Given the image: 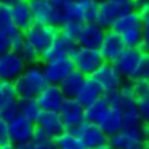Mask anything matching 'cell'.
I'll return each instance as SVG.
<instances>
[{
	"label": "cell",
	"mask_w": 149,
	"mask_h": 149,
	"mask_svg": "<svg viewBox=\"0 0 149 149\" xmlns=\"http://www.w3.org/2000/svg\"><path fill=\"white\" fill-rule=\"evenodd\" d=\"M113 65L124 81L149 78V55L137 48H125Z\"/></svg>",
	"instance_id": "obj_1"
},
{
	"label": "cell",
	"mask_w": 149,
	"mask_h": 149,
	"mask_svg": "<svg viewBox=\"0 0 149 149\" xmlns=\"http://www.w3.org/2000/svg\"><path fill=\"white\" fill-rule=\"evenodd\" d=\"M18 99H36L48 84L41 64L26 65L24 71L15 82Z\"/></svg>",
	"instance_id": "obj_2"
},
{
	"label": "cell",
	"mask_w": 149,
	"mask_h": 149,
	"mask_svg": "<svg viewBox=\"0 0 149 149\" xmlns=\"http://www.w3.org/2000/svg\"><path fill=\"white\" fill-rule=\"evenodd\" d=\"M59 35L58 26L43 25L33 23L28 29L23 31V37L26 43L31 45L40 54L47 49L51 43Z\"/></svg>",
	"instance_id": "obj_3"
},
{
	"label": "cell",
	"mask_w": 149,
	"mask_h": 149,
	"mask_svg": "<svg viewBox=\"0 0 149 149\" xmlns=\"http://www.w3.org/2000/svg\"><path fill=\"white\" fill-rule=\"evenodd\" d=\"M132 10L134 6L130 0H124V1H117V3L104 0V1L99 3V10L95 23L99 26H101L104 30H108L120 16Z\"/></svg>",
	"instance_id": "obj_4"
},
{
	"label": "cell",
	"mask_w": 149,
	"mask_h": 149,
	"mask_svg": "<svg viewBox=\"0 0 149 149\" xmlns=\"http://www.w3.org/2000/svg\"><path fill=\"white\" fill-rule=\"evenodd\" d=\"M74 70L79 71L86 77H90L102 64L105 63L99 49L77 47L71 55Z\"/></svg>",
	"instance_id": "obj_5"
},
{
	"label": "cell",
	"mask_w": 149,
	"mask_h": 149,
	"mask_svg": "<svg viewBox=\"0 0 149 149\" xmlns=\"http://www.w3.org/2000/svg\"><path fill=\"white\" fill-rule=\"evenodd\" d=\"M72 132L79 137L87 149H104L108 147L109 137L102 131L97 124L83 122Z\"/></svg>",
	"instance_id": "obj_6"
},
{
	"label": "cell",
	"mask_w": 149,
	"mask_h": 149,
	"mask_svg": "<svg viewBox=\"0 0 149 149\" xmlns=\"http://www.w3.org/2000/svg\"><path fill=\"white\" fill-rule=\"evenodd\" d=\"M148 130H122L109 137L108 146L113 149H147Z\"/></svg>",
	"instance_id": "obj_7"
},
{
	"label": "cell",
	"mask_w": 149,
	"mask_h": 149,
	"mask_svg": "<svg viewBox=\"0 0 149 149\" xmlns=\"http://www.w3.org/2000/svg\"><path fill=\"white\" fill-rule=\"evenodd\" d=\"M90 77H93V79L101 87L104 94L118 90L124 81L119 74V72L117 71L113 63H107V61L102 64Z\"/></svg>",
	"instance_id": "obj_8"
},
{
	"label": "cell",
	"mask_w": 149,
	"mask_h": 149,
	"mask_svg": "<svg viewBox=\"0 0 149 149\" xmlns=\"http://www.w3.org/2000/svg\"><path fill=\"white\" fill-rule=\"evenodd\" d=\"M8 130V143L13 146H21L23 143L33 141L35 124L17 116L11 122L7 123Z\"/></svg>",
	"instance_id": "obj_9"
},
{
	"label": "cell",
	"mask_w": 149,
	"mask_h": 149,
	"mask_svg": "<svg viewBox=\"0 0 149 149\" xmlns=\"http://www.w3.org/2000/svg\"><path fill=\"white\" fill-rule=\"evenodd\" d=\"M58 113L66 131H73L83 122H86L84 107L76 99H65Z\"/></svg>",
	"instance_id": "obj_10"
},
{
	"label": "cell",
	"mask_w": 149,
	"mask_h": 149,
	"mask_svg": "<svg viewBox=\"0 0 149 149\" xmlns=\"http://www.w3.org/2000/svg\"><path fill=\"white\" fill-rule=\"evenodd\" d=\"M77 47L78 46L76 41L68 39V37L59 34L57 36V39L51 43L49 47L41 53L40 63L43 64V63L60 59V58H71V55L73 54V52L76 51Z\"/></svg>",
	"instance_id": "obj_11"
},
{
	"label": "cell",
	"mask_w": 149,
	"mask_h": 149,
	"mask_svg": "<svg viewBox=\"0 0 149 149\" xmlns=\"http://www.w3.org/2000/svg\"><path fill=\"white\" fill-rule=\"evenodd\" d=\"M41 65L47 83L54 86H58L71 71L74 70L71 58H60L43 63Z\"/></svg>",
	"instance_id": "obj_12"
},
{
	"label": "cell",
	"mask_w": 149,
	"mask_h": 149,
	"mask_svg": "<svg viewBox=\"0 0 149 149\" xmlns=\"http://www.w3.org/2000/svg\"><path fill=\"white\" fill-rule=\"evenodd\" d=\"M25 66L22 58L12 51L0 54V81L15 82L24 71Z\"/></svg>",
	"instance_id": "obj_13"
},
{
	"label": "cell",
	"mask_w": 149,
	"mask_h": 149,
	"mask_svg": "<svg viewBox=\"0 0 149 149\" xmlns=\"http://www.w3.org/2000/svg\"><path fill=\"white\" fill-rule=\"evenodd\" d=\"M35 127L40 129L51 141H54L64 131H66L58 112L48 111H41V113L39 114L35 122Z\"/></svg>",
	"instance_id": "obj_14"
},
{
	"label": "cell",
	"mask_w": 149,
	"mask_h": 149,
	"mask_svg": "<svg viewBox=\"0 0 149 149\" xmlns=\"http://www.w3.org/2000/svg\"><path fill=\"white\" fill-rule=\"evenodd\" d=\"M125 48L126 47L124 45V41L118 33H116L112 29L105 30L104 39H102L101 45L99 47L100 54L102 55L105 61L113 63Z\"/></svg>",
	"instance_id": "obj_15"
},
{
	"label": "cell",
	"mask_w": 149,
	"mask_h": 149,
	"mask_svg": "<svg viewBox=\"0 0 149 149\" xmlns=\"http://www.w3.org/2000/svg\"><path fill=\"white\" fill-rule=\"evenodd\" d=\"M35 100L37 105L40 106L41 111L59 112L65 101V96L63 95V93L58 86L47 84Z\"/></svg>",
	"instance_id": "obj_16"
},
{
	"label": "cell",
	"mask_w": 149,
	"mask_h": 149,
	"mask_svg": "<svg viewBox=\"0 0 149 149\" xmlns=\"http://www.w3.org/2000/svg\"><path fill=\"white\" fill-rule=\"evenodd\" d=\"M104 35H105V30L101 26H99L95 22L84 23V24H82L79 29L76 42L78 47L99 49L101 41L104 39Z\"/></svg>",
	"instance_id": "obj_17"
},
{
	"label": "cell",
	"mask_w": 149,
	"mask_h": 149,
	"mask_svg": "<svg viewBox=\"0 0 149 149\" xmlns=\"http://www.w3.org/2000/svg\"><path fill=\"white\" fill-rule=\"evenodd\" d=\"M33 16V22L36 24L54 25V5L48 0H28ZM55 26V25H54Z\"/></svg>",
	"instance_id": "obj_18"
},
{
	"label": "cell",
	"mask_w": 149,
	"mask_h": 149,
	"mask_svg": "<svg viewBox=\"0 0 149 149\" xmlns=\"http://www.w3.org/2000/svg\"><path fill=\"white\" fill-rule=\"evenodd\" d=\"M10 8H11L12 23L19 31L23 33L34 23L28 0H18L17 3L10 6Z\"/></svg>",
	"instance_id": "obj_19"
},
{
	"label": "cell",
	"mask_w": 149,
	"mask_h": 149,
	"mask_svg": "<svg viewBox=\"0 0 149 149\" xmlns=\"http://www.w3.org/2000/svg\"><path fill=\"white\" fill-rule=\"evenodd\" d=\"M86 78L87 77L83 73H81L79 71H77V70L71 71L58 84V87L61 90L65 99H76Z\"/></svg>",
	"instance_id": "obj_20"
},
{
	"label": "cell",
	"mask_w": 149,
	"mask_h": 149,
	"mask_svg": "<svg viewBox=\"0 0 149 149\" xmlns=\"http://www.w3.org/2000/svg\"><path fill=\"white\" fill-rule=\"evenodd\" d=\"M102 95H104V91H102L101 87L93 79V77H87L76 96V100L83 107H87Z\"/></svg>",
	"instance_id": "obj_21"
},
{
	"label": "cell",
	"mask_w": 149,
	"mask_h": 149,
	"mask_svg": "<svg viewBox=\"0 0 149 149\" xmlns=\"http://www.w3.org/2000/svg\"><path fill=\"white\" fill-rule=\"evenodd\" d=\"M99 126L108 137L114 136L119 131L123 130V117L122 112L118 108H112L109 107L105 117L101 119L99 123Z\"/></svg>",
	"instance_id": "obj_22"
},
{
	"label": "cell",
	"mask_w": 149,
	"mask_h": 149,
	"mask_svg": "<svg viewBox=\"0 0 149 149\" xmlns=\"http://www.w3.org/2000/svg\"><path fill=\"white\" fill-rule=\"evenodd\" d=\"M109 108V105L106 100V97L102 95L96 101H94L89 106L84 107V120L89 123L97 124L101 122V119L105 117L107 111Z\"/></svg>",
	"instance_id": "obj_23"
},
{
	"label": "cell",
	"mask_w": 149,
	"mask_h": 149,
	"mask_svg": "<svg viewBox=\"0 0 149 149\" xmlns=\"http://www.w3.org/2000/svg\"><path fill=\"white\" fill-rule=\"evenodd\" d=\"M142 24V18L141 15H139L138 11L132 10L123 16H120L118 19L113 23L111 29L114 30L116 33H118L119 35L123 34L124 31L131 29V28H135L137 25H141Z\"/></svg>",
	"instance_id": "obj_24"
},
{
	"label": "cell",
	"mask_w": 149,
	"mask_h": 149,
	"mask_svg": "<svg viewBox=\"0 0 149 149\" xmlns=\"http://www.w3.org/2000/svg\"><path fill=\"white\" fill-rule=\"evenodd\" d=\"M17 104H18V116H21L22 118L35 124L37 117L41 113V108L37 105L36 100L35 99H18Z\"/></svg>",
	"instance_id": "obj_25"
},
{
	"label": "cell",
	"mask_w": 149,
	"mask_h": 149,
	"mask_svg": "<svg viewBox=\"0 0 149 149\" xmlns=\"http://www.w3.org/2000/svg\"><path fill=\"white\" fill-rule=\"evenodd\" d=\"M76 4L82 23H94L99 10V1L96 0H78Z\"/></svg>",
	"instance_id": "obj_26"
},
{
	"label": "cell",
	"mask_w": 149,
	"mask_h": 149,
	"mask_svg": "<svg viewBox=\"0 0 149 149\" xmlns=\"http://www.w3.org/2000/svg\"><path fill=\"white\" fill-rule=\"evenodd\" d=\"M58 149H87L83 142L72 131H64L58 138L54 139Z\"/></svg>",
	"instance_id": "obj_27"
},
{
	"label": "cell",
	"mask_w": 149,
	"mask_h": 149,
	"mask_svg": "<svg viewBox=\"0 0 149 149\" xmlns=\"http://www.w3.org/2000/svg\"><path fill=\"white\" fill-rule=\"evenodd\" d=\"M0 30L4 31L8 37L19 33V30L12 23L10 6L3 3H0Z\"/></svg>",
	"instance_id": "obj_28"
},
{
	"label": "cell",
	"mask_w": 149,
	"mask_h": 149,
	"mask_svg": "<svg viewBox=\"0 0 149 149\" xmlns=\"http://www.w3.org/2000/svg\"><path fill=\"white\" fill-rule=\"evenodd\" d=\"M19 57L22 58V60L24 61L25 65H35V64H41L40 59H41V54L37 52L31 45L24 42V45L21 47V49L17 53Z\"/></svg>",
	"instance_id": "obj_29"
},
{
	"label": "cell",
	"mask_w": 149,
	"mask_h": 149,
	"mask_svg": "<svg viewBox=\"0 0 149 149\" xmlns=\"http://www.w3.org/2000/svg\"><path fill=\"white\" fill-rule=\"evenodd\" d=\"M18 116V104L17 100L15 101H4L0 104V118L6 120V122H11L13 118Z\"/></svg>",
	"instance_id": "obj_30"
},
{
	"label": "cell",
	"mask_w": 149,
	"mask_h": 149,
	"mask_svg": "<svg viewBox=\"0 0 149 149\" xmlns=\"http://www.w3.org/2000/svg\"><path fill=\"white\" fill-rule=\"evenodd\" d=\"M81 26H82V23H78V22H64L58 26V29L60 35L76 41Z\"/></svg>",
	"instance_id": "obj_31"
},
{
	"label": "cell",
	"mask_w": 149,
	"mask_h": 149,
	"mask_svg": "<svg viewBox=\"0 0 149 149\" xmlns=\"http://www.w3.org/2000/svg\"><path fill=\"white\" fill-rule=\"evenodd\" d=\"M0 91H1L3 102L4 101H15L18 100V95L15 88L13 82L0 81Z\"/></svg>",
	"instance_id": "obj_32"
},
{
	"label": "cell",
	"mask_w": 149,
	"mask_h": 149,
	"mask_svg": "<svg viewBox=\"0 0 149 149\" xmlns=\"http://www.w3.org/2000/svg\"><path fill=\"white\" fill-rule=\"evenodd\" d=\"M136 109L144 123L149 119V96L136 97Z\"/></svg>",
	"instance_id": "obj_33"
},
{
	"label": "cell",
	"mask_w": 149,
	"mask_h": 149,
	"mask_svg": "<svg viewBox=\"0 0 149 149\" xmlns=\"http://www.w3.org/2000/svg\"><path fill=\"white\" fill-rule=\"evenodd\" d=\"M132 87H134V93H135V99L149 96V82H148V79L134 81Z\"/></svg>",
	"instance_id": "obj_34"
},
{
	"label": "cell",
	"mask_w": 149,
	"mask_h": 149,
	"mask_svg": "<svg viewBox=\"0 0 149 149\" xmlns=\"http://www.w3.org/2000/svg\"><path fill=\"white\" fill-rule=\"evenodd\" d=\"M24 42L25 41H24V37H23V33L22 31L17 33L16 35L10 37V51L18 53V51L21 49V47L24 45Z\"/></svg>",
	"instance_id": "obj_35"
},
{
	"label": "cell",
	"mask_w": 149,
	"mask_h": 149,
	"mask_svg": "<svg viewBox=\"0 0 149 149\" xmlns=\"http://www.w3.org/2000/svg\"><path fill=\"white\" fill-rule=\"evenodd\" d=\"M8 143V130L7 122L0 118V147Z\"/></svg>",
	"instance_id": "obj_36"
},
{
	"label": "cell",
	"mask_w": 149,
	"mask_h": 149,
	"mask_svg": "<svg viewBox=\"0 0 149 149\" xmlns=\"http://www.w3.org/2000/svg\"><path fill=\"white\" fill-rule=\"evenodd\" d=\"M8 51H10V37L0 30V54H4Z\"/></svg>",
	"instance_id": "obj_37"
},
{
	"label": "cell",
	"mask_w": 149,
	"mask_h": 149,
	"mask_svg": "<svg viewBox=\"0 0 149 149\" xmlns=\"http://www.w3.org/2000/svg\"><path fill=\"white\" fill-rule=\"evenodd\" d=\"M130 1L136 11H141L146 7H149V0H130Z\"/></svg>",
	"instance_id": "obj_38"
},
{
	"label": "cell",
	"mask_w": 149,
	"mask_h": 149,
	"mask_svg": "<svg viewBox=\"0 0 149 149\" xmlns=\"http://www.w3.org/2000/svg\"><path fill=\"white\" fill-rule=\"evenodd\" d=\"M33 149H58L54 141H46L42 143H34Z\"/></svg>",
	"instance_id": "obj_39"
},
{
	"label": "cell",
	"mask_w": 149,
	"mask_h": 149,
	"mask_svg": "<svg viewBox=\"0 0 149 149\" xmlns=\"http://www.w3.org/2000/svg\"><path fill=\"white\" fill-rule=\"evenodd\" d=\"M0 149H18V147L17 146H13L11 143H7V144H5L3 147H0Z\"/></svg>",
	"instance_id": "obj_40"
},
{
	"label": "cell",
	"mask_w": 149,
	"mask_h": 149,
	"mask_svg": "<svg viewBox=\"0 0 149 149\" xmlns=\"http://www.w3.org/2000/svg\"><path fill=\"white\" fill-rule=\"evenodd\" d=\"M18 0H0V3H3V4H6V5H8V6H11V5H13L15 3H17Z\"/></svg>",
	"instance_id": "obj_41"
},
{
	"label": "cell",
	"mask_w": 149,
	"mask_h": 149,
	"mask_svg": "<svg viewBox=\"0 0 149 149\" xmlns=\"http://www.w3.org/2000/svg\"><path fill=\"white\" fill-rule=\"evenodd\" d=\"M48 1H51L53 5H60V4H63L64 1H66V0H48Z\"/></svg>",
	"instance_id": "obj_42"
},
{
	"label": "cell",
	"mask_w": 149,
	"mask_h": 149,
	"mask_svg": "<svg viewBox=\"0 0 149 149\" xmlns=\"http://www.w3.org/2000/svg\"><path fill=\"white\" fill-rule=\"evenodd\" d=\"M108 1H114V3H117V1H124V0H108Z\"/></svg>",
	"instance_id": "obj_43"
},
{
	"label": "cell",
	"mask_w": 149,
	"mask_h": 149,
	"mask_svg": "<svg viewBox=\"0 0 149 149\" xmlns=\"http://www.w3.org/2000/svg\"><path fill=\"white\" fill-rule=\"evenodd\" d=\"M3 102V96H1V91H0V104Z\"/></svg>",
	"instance_id": "obj_44"
},
{
	"label": "cell",
	"mask_w": 149,
	"mask_h": 149,
	"mask_svg": "<svg viewBox=\"0 0 149 149\" xmlns=\"http://www.w3.org/2000/svg\"><path fill=\"white\" fill-rule=\"evenodd\" d=\"M68 1H72V3H76V1H78V0H68Z\"/></svg>",
	"instance_id": "obj_45"
},
{
	"label": "cell",
	"mask_w": 149,
	"mask_h": 149,
	"mask_svg": "<svg viewBox=\"0 0 149 149\" xmlns=\"http://www.w3.org/2000/svg\"><path fill=\"white\" fill-rule=\"evenodd\" d=\"M105 149H113V148H111V147H109V146H108V147H106V148H105Z\"/></svg>",
	"instance_id": "obj_46"
},
{
	"label": "cell",
	"mask_w": 149,
	"mask_h": 149,
	"mask_svg": "<svg viewBox=\"0 0 149 149\" xmlns=\"http://www.w3.org/2000/svg\"><path fill=\"white\" fill-rule=\"evenodd\" d=\"M96 1H99V3H101V1H104V0H96Z\"/></svg>",
	"instance_id": "obj_47"
},
{
	"label": "cell",
	"mask_w": 149,
	"mask_h": 149,
	"mask_svg": "<svg viewBox=\"0 0 149 149\" xmlns=\"http://www.w3.org/2000/svg\"><path fill=\"white\" fill-rule=\"evenodd\" d=\"M104 149H105V148H104Z\"/></svg>",
	"instance_id": "obj_48"
}]
</instances>
